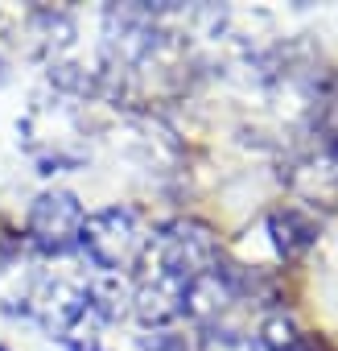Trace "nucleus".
Returning a JSON list of instances; mask_svg holds the SVG:
<instances>
[{
  "label": "nucleus",
  "mask_w": 338,
  "mask_h": 351,
  "mask_svg": "<svg viewBox=\"0 0 338 351\" xmlns=\"http://www.w3.org/2000/svg\"><path fill=\"white\" fill-rule=\"evenodd\" d=\"M148 248H153V269L165 273V277H174V281H182L186 289L198 277H207V273H215L223 265L219 236L207 223H198V219H169V223H161L157 236L148 240Z\"/></svg>",
  "instance_id": "nucleus-1"
},
{
  "label": "nucleus",
  "mask_w": 338,
  "mask_h": 351,
  "mask_svg": "<svg viewBox=\"0 0 338 351\" xmlns=\"http://www.w3.org/2000/svg\"><path fill=\"white\" fill-rule=\"evenodd\" d=\"M144 244H148V236H144L140 215L132 207H103V211L83 219L79 248L87 252V261L99 273H128L140 261Z\"/></svg>",
  "instance_id": "nucleus-2"
},
{
  "label": "nucleus",
  "mask_w": 338,
  "mask_h": 351,
  "mask_svg": "<svg viewBox=\"0 0 338 351\" xmlns=\"http://www.w3.org/2000/svg\"><path fill=\"white\" fill-rule=\"evenodd\" d=\"M83 219H87V211L70 191H42L29 203V215H25L29 244L42 256H66V252L79 248Z\"/></svg>",
  "instance_id": "nucleus-3"
},
{
  "label": "nucleus",
  "mask_w": 338,
  "mask_h": 351,
  "mask_svg": "<svg viewBox=\"0 0 338 351\" xmlns=\"http://www.w3.org/2000/svg\"><path fill=\"white\" fill-rule=\"evenodd\" d=\"M29 306H25V314L42 326V330H50V335H66L87 310H91V293H87V285H75V281H66V277H54V281H42L29 298H25Z\"/></svg>",
  "instance_id": "nucleus-4"
},
{
  "label": "nucleus",
  "mask_w": 338,
  "mask_h": 351,
  "mask_svg": "<svg viewBox=\"0 0 338 351\" xmlns=\"http://www.w3.org/2000/svg\"><path fill=\"white\" fill-rule=\"evenodd\" d=\"M317 219L313 215H305L301 207H281V211H272L268 215V236H272V244H276V252L281 256H301V252H309L313 244H317Z\"/></svg>",
  "instance_id": "nucleus-5"
},
{
  "label": "nucleus",
  "mask_w": 338,
  "mask_h": 351,
  "mask_svg": "<svg viewBox=\"0 0 338 351\" xmlns=\"http://www.w3.org/2000/svg\"><path fill=\"white\" fill-rule=\"evenodd\" d=\"M260 351H313V343L289 314H272L260 330Z\"/></svg>",
  "instance_id": "nucleus-6"
},
{
  "label": "nucleus",
  "mask_w": 338,
  "mask_h": 351,
  "mask_svg": "<svg viewBox=\"0 0 338 351\" xmlns=\"http://www.w3.org/2000/svg\"><path fill=\"white\" fill-rule=\"evenodd\" d=\"M198 351H260V343L244 330H231V326H207Z\"/></svg>",
  "instance_id": "nucleus-7"
},
{
  "label": "nucleus",
  "mask_w": 338,
  "mask_h": 351,
  "mask_svg": "<svg viewBox=\"0 0 338 351\" xmlns=\"http://www.w3.org/2000/svg\"><path fill=\"white\" fill-rule=\"evenodd\" d=\"M136 351H190L186 335H174V330H153L136 343Z\"/></svg>",
  "instance_id": "nucleus-8"
},
{
  "label": "nucleus",
  "mask_w": 338,
  "mask_h": 351,
  "mask_svg": "<svg viewBox=\"0 0 338 351\" xmlns=\"http://www.w3.org/2000/svg\"><path fill=\"white\" fill-rule=\"evenodd\" d=\"M70 351H107V347H99V343H91V339H87V343H75Z\"/></svg>",
  "instance_id": "nucleus-9"
},
{
  "label": "nucleus",
  "mask_w": 338,
  "mask_h": 351,
  "mask_svg": "<svg viewBox=\"0 0 338 351\" xmlns=\"http://www.w3.org/2000/svg\"><path fill=\"white\" fill-rule=\"evenodd\" d=\"M0 351H9V347H0Z\"/></svg>",
  "instance_id": "nucleus-10"
}]
</instances>
